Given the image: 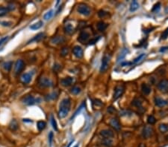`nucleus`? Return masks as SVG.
Segmentation results:
<instances>
[{
    "instance_id": "nucleus-1",
    "label": "nucleus",
    "mask_w": 168,
    "mask_h": 147,
    "mask_svg": "<svg viewBox=\"0 0 168 147\" xmlns=\"http://www.w3.org/2000/svg\"><path fill=\"white\" fill-rule=\"evenodd\" d=\"M70 105L71 102L69 98H64L61 100L59 106V110H58V117L62 119L67 117L69 111L70 110Z\"/></svg>"
},
{
    "instance_id": "nucleus-2",
    "label": "nucleus",
    "mask_w": 168,
    "mask_h": 147,
    "mask_svg": "<svg viewBox=\"0 0 168 147\" xmlns=\"http://www.w3.org/2000/svg\"><path fill=\"white\" fill-rule=\"evenodd\" d=\"M111 56L108 54H105L102 59L101 67H100V72L104 73L108 70L109 67V63H110Z\"/></svg>"
},
{
    "instance_id": "nucleus-3",
    "label": "nucleus",
    "mask_w": 168,
    "mask_h": 147,
    "mask_svg": "<svg viewBox=\"0 0 168 147\" xmlns=\"http://www.w3.org/2000/svg\"><path fill=\"white\" fill-rule=\"evenodd\" d=\"M77 11L82 14V15L88 17L90 14V8H89L88 5H87L86 4H79L77 8Z\"/></svg>"
},
{
    "instance_id": "nucleus-4",
    "label": "nucleus",
    "mask_w": 168,
    "mask_h": 147,
    "mask_svg": "<svg viewBox=\"0 0 168 147\" xmlns=\"http://www.w3.org/2000/svg\"><path fill=\"white\" fill-rule=\"evenodd\" d=\"M123 93H124V87L123 86H116L114 88V91L113 100L115 101L118 100L123 95Z\"/></svg>"
},
{
    "instance_id": "nucleus-5",
    "label": "nucleus",
    "mask_w": 168,
    "mask_h": 147,
    "mask_svg": "<svg viewBox=\"0 0 168 147\" xmlns=\"http://www.w3.org/2000/svg\"><path fill=\"white\" fill-rule=\"evenodd\" d=\"M90 36V35L89 32H88L87 31H82L78 37V41L81 43H85L87 42H89Z\"/></svg>"
},
{
    "instance_id": "nucleus-6",
    "label": "nucleus",
    "mask_w": 168,
    "mask_h": 147,
    "mask_svg": "<svg viewBox=\"0 0 168 147\" xmlns=\"http://www.w3.org/2000/svg\"><path fill=\"white\" fill-rule=\"evenodd\" d=\"M158 88L163 93L168 92V79H163L158 83Z\"/></svg>"
},
{
    "instance_id": "nucleus-7",
    "label": "nucleus",
    "mask_w": 168,
    "mask_h": 147,
    "mask_svg": "<svg viewBox=\"0 0 168 147\" xmlns=\"http://www.w3.org/2000/svg\"><path fill=\"white\" fill-rule=\"evenodd\" d=\"M25 68V63L23 60H18L15 63V72L17 75H19L20 73L23 71V70Z\"/></svg>"
},
{
    "instance_id": "nucleus-8",
    "label": "nucleus",
    "mask_w": 168,
    "mask_h": 147,
    "mask_svg": "<svg viewBox=\"0 0 168 147\" xmlns=\"http://www.w3.org/2000/svg\"><path fill=\"white\" fill-rule=\"evenodd\" d=\"M153 134V129L151 126H145L143 129V132H142V135L144 138H149V137H151Z\"/></svg>"
},
{
    "instance_id": "nucleus-9",
    "label": "nucleus",
    "mask_w": 168,
    "mask_h": 147,
    "mask_svg": "<svg viewBox=\"0 0 168 147\" xmlns=\"http://www.w3.org/2000/svg\"><path fill=\"white\" fill-rule=\"evenodd\" d=\"M22 101H23L24 104L27 105V106H32V105H34L35 103L36 100H35V98H34L33 96H32V95H27L25 98H23V99Z\"/></svg>"
},
{
    "instance_id": "nucleus-10",
    "label": "nucleus",
    "mask_w": 168,
    "mask_h": 147,
    "mask_svg": "<svg viewBox=\"0 0 168 147\" xmlns=\"http://www.w3.org/2000/svg\"><path fill=\"white\" fill-rule=\"evenodd\" d=\"M73 53L74 56L77 58H82L83 56V50L78 45H76V46L74 47L73 48Z\"/></svg>"
},
{
    "instance_id": "nucleus-11",
    "label": "nucleus",
    "mask_w": 168,
    "mask_h": 147,
    "mask_svg": "<svg viewBox=\"0 0 168 147\" xmlns=\"http://www.w3.org/2000/svg\"><path fill=\"white\" fill-rule=\"evenodd\" d=\"M39 84L42 87H50L52 86V82L49 78L43 77L40 79Z\"/></svg>"
},
{
    "instance_id": "nucleus-12",
    "label": "nucleus",
    "mask_w": 168,
    "mask_h": 147,
    "mask_svg": "<svg viewBox=\"0 0 168 147\" xmlns=\"http://www.w3.org/2000/svg\"><path fill=\"white\" fill-rule=\"evenodd\" d=\"M100 135L104 138L111 139L114 137V132L110 129H103L100 132Z\"/></svg>"
},
{
    "instance_id": "nucleus-13",
    "label": "nucleus",
    "mask_w": 168,
    "mask_h": 147,
    "mask_svg": "<svg viewBox=\"0 0 168 147\" xmlns=\"http://www.w3.org/2000/svg\"><path fill=\"white\" fill-rule=\"evenodd\" d=\"M74 82V79L73 77H65L64 79H62L61 80V83L63 86L64 87H69V86H71Z\"/></svg>"
},
{
    "instance_id": "nucleus-14",
    "label": "nucleus",
    "mask_w": 168,
    "mask_h": 147,
    "mask_svg": "<svg viewBox=\"0 0 168 147\" xmlns=\"http://www.w3.org/2000/svg\"><path fill=\"white\" fill-rule=\"evenodd\" d=\"M155 104L157 106H158V107H163V106L168 104V101L163 99V98L157 97V98H155Z\"/></svg>"
},
{
    "instance_id": "nucleus-15",
    "label": "nucleus",
    "mask_w": 168,
    "mask_h": 147,
    "mask_svg": "<svg viewBox=\"0 0 168 147\" xmlns=\"http://www.w3.org/2000/svg\"><path fill=\"white\" fill-rule=\"evenodd\" d=\"M110 125L116 131H120L121 129V126L119 121L116 118H112L110 121Z\"/></svg>"
},
{
    "instance_id": "nucleus-16",
    "label": "nucleus",
    "mask_w": 168,
    "mask_h": 147,
    "mask_svg": "<svg viewBox=\"0 0 168 147\" xmlns=\"http://www.w3.org/2000/svg\"><path fill=\"white\" fill-rule=\"evenodd\" d=\"M32 76L30 73H25L21 77L22 82L25 83V84H28L31 82V80H32Z\"/></svg>"
},
{
    "instance_id": "nucleus-17",
    "label": "nucleus",
    "mask_w": 168,
    "mask_h": 147,
    "mask_svg": "<svg viewBox=\"0 0 168 147\" xmlns=\"http://www.w3.org/2000/svg\"><path fill=\"white\" fill-rule=\"evenodd\" d=\"M64 32L67 33V34L71 35L74 33L75 29H74V27L73 26V25H71V24L70 23H67L64 25Z\"/></svg>"
},
{
    "instance_id": "nucleus-18",
    "label": "nucleus",
    "mask_w": 168,
    "mask_h": 147,
    "mask_svg": "<svg viewBox=\"0 0 168 147\" xmlns=\"http://www.w3.org/2000/svg\"><path fill=\"white\" fill-rule=\"evenodd\" d=\"M43 37H44V33H38V34H37L36 36H35L33 37V38L32 39V40H30L29 41L27 42V44H30V43L33 42H40V40H42L43 39Z\"/></svg>"
},
{
    "instance_id": "nucleus-19",
    "label": "nucleus",
    "mask_w": 168,
    "mask_h": 147,
    "mask_svg": "<svg viewBox=\"0 0 168 147\" xmlns=\"http://www.w3.org/2000/svg\"><path fill=\"white\" fill-rule=\"evenodd\" d=\"M141 91L143 94H144L145 95H148L151 92V87L148 84L143 83L141 86Z\"/></svg>"
},
{
    "instance_id": "nucleus-20",
    "label": "nucleus",
    "mask_w": 168,
    "mask_h": 147,
    "mask_svg": "<svg viewBox=\"0 0 168 147\" xmlns=\"http://www.w3.org/2000/svg\"><path fill=\"white\" fill-rule=\"evenodd\" d=\"M65 40V39L64 38L63 36H55L52 39V42L53 44H55V45H58V44H61V43L64 42Z\"/></svg>"
},
{
    "instance_id": "nucleus-21",
    "label": "nucleus",
    "mask_w": 168,
    "mask_h": 147,
    "mask_svg": "<svg viewBox=\"0 0 168 147\" xmlns=\"http://www.w3.org/2000/svg\"><path fill=\"white\" fill-rule=\"evenodd\" d=\"M128 52V49L127 48H124V49L122 50L121 51H120V54L118 55V57H117V62H120L121 60H123L124 58H125V56H126L127 53Z\"/></svg>"
},
{
    "instance_id": "nucleus-22",
    "label": "nucleus",
    "mask_w": 168,
    "mask_h": 147,
    "mask_svg": "<svg viewBox=\"0 0 168 147\" xmlns=\"http://www.w3.org/2000/svg\"><path fill=\"white\" fill-rule=\"evenodd\" d=\"M146 56H147L146 54H140L138 56H137L135 60H133V62H131V63H132V64H136V63H140V62L144 60Z\"/></svg>"
},
{
    "instance_id": "nucleus-23",
    "label": "nucleus",
    "mask_w": 168,
    "mask_h": 147,
    "mask_svg": "<svg viewBox=\"0 0 168 147\" xmlns=\"http://www.w3.org/2000/svg\"><path fill=\"white\" fill-rule=\"evenodd\" d=\"M43 22L42 21H38L37 22H36V23H34L33 25H32L30 26V29H32V30H38V29H40V28H41L42 26H43Z\"/></svg>"
},
{
    "instance_id": "nucleus-24",
    "label": "nucleus",
    "mask_w": 168,
    "mask_h": 147,
    "mask_svg": "<svg viewBox=\"0 0 168 147\" xmlns=\"http://www.w3.org/2000/svg\"><path fill=\"white\" fill-rule=\"evenodd\" d=\"M107 27H108V25L102 21L100 22H98V24H97V28H98V30L100 31H104L107 28Z\"/></svg>"
},
{
    "instance_id": "nucleus-25",
    "label": "nucleus",
    "mask_w": 168,
    "mask_h": 147,
    "mask_svg": "<svg viewBox=\"0 0 168 147\" xmlns=\"http://www.w3.org/2000/svg\"><path fill=\"white\" fill-rule=\"evenodd\" d=\"M139 8V4L137 1H132V2L131 3V5H130V11L131 12H134L135 10H137Z\"/></svg>"
},
{
    "instance_id": "nucleus-26",
    "label": "nucleus",
    "mask_w": 168,
    "mask_h": 147,
    "mask_svg": "<svg viewBox=\"0 0 168 147\" xmlns=\"http://www.w3.org/2000/svg\"><path fill=\"white\" fill-rule=\"evenodd\" d=\"M46 126H47V123H46L45 121H38V122H37V129H38L40 132V131H43V129H45Z\"/></svg>"
},
{
    "instance_id": "nucleus-27",
    "label": "nucleus",
    "mask_w": 168,
    "mask_h": 147,
    "mask_svg": "<svg viewBox=\"0 0 168 147\" xmlns=\"http://www.w3.org/2000/svg\"><path fill=\"white\" fill-rule=\"evenodd\" d=\"M9 11H10V10L8 7L6 8V7L1 6L0 7V17H3V16L6 15Z\"/></svg>"
},
{
    "instance_id": "nucleus-28",
    "label": "nucleus",
    "mask_w": 168,
    "mask_h": 147,
    "mask_svg": "<svg viewBox=\"0 0 168 147\" xmlns=\"http://www.w3.org/2000/svg\"><path fill=\"white\" fill-rule=\"evenodd\" d=\"M85 101H84V102L83 103H82V105H81V106H79V107H78V109H77L76 111V112L74 113V114L73 116H72V117H71V120H73L74 118V117H76V115H78V114H79L80 112H81V111H82V109H84V107H85Z\"/></svg>"
},
{
    "instance_id": "nucleus-29",
    "label": "nucleus",
    "mask_w": 168,
    "mask_h": 147,
    "mask_svg": "<svg viewBox=\"0 0 168 147\" xmlns=\"http://www.w3.org/2000/svg\"><path fill=\"white\" fill-rule=\"evenodd\" d=\"M10 129L13 131H16L18 129V123H17V121L13 120L11 121V123H10Z\"/></svg>"
},
{
    "instance_id": "nucleus-30",
    "label": "nucleus",
    "mask_w": 168,
    "mask_h": 147,
    "mask_svg": "<svg viewBox=\"0 0 168 147\" xmlns=\"http://www.w3.org/2000/svg\"><path fill=\"white\" fill-rule=\"evenodd\" d=\"M53 10H50L49 11H48L47 13H46L45 14H44V16H43V19L45 20H50V19L52 18V16H53Z\"/></svg>"
},
{
    "instance_id": "nucleus-31",
    "label": "nucleus",
    "mask_w": 168,
    "mask_h": 147,
    "mask_svg": "<svg viewBox=\"0 0 168 147\" xmlns=\"http://www.w3.org/2000/svg\"><path fill=\"white\" fill-rule=\"evenodd\" d=\"M132 105L138 108H140L142 106V101L138 98H135L133 101H132Z\"/></svg>"
},
{
    "instance_id": "nucleus-32",
    "label": "nucleus",
    "mask_w": 168,
    "mask_h": 147,
    "mask_svg": "<svg viewBox=\"0 0 168 147\" xmlns=\"http://www.w3.org/2000/svg\"><path fill=\"white\" fill-rule=\"evenodd\" d=\"M12 65H13V62L8 61V62H7V63H4L3 67L5 70H7V71H10L11 68V67H12Z\"/></svg>"
},
{
    "instance_id": "nucleus-33",
    "label": "nucleus",
    "mask_w": 168,
    "mask_h": 147,
    "mask_svg": "<svg viewBox=\"0 0 168 147\" xmlns=\"http://www.w3.org/2000/svg\"><path fill=\"white\" fill-rule=\"evenodd\" d=\"M159 130L161 131L162 132H163V133L167 132L168 131V125H167V124H164V123L160 124L159 125Z\"/></svg>"
},
{
    "instance_id": "nucleus-34",
    "label": "nucleus",
    "mask_w": 168,
    "mask_h": 147,
    "mask_svg": "<svg viewBox=\"0 0 168 147\" xmlns=\"http://www.w3.org/2000/svg\"><path fill=\"white\" fill-rule=\"evenodd\" d=\"M71 93L73 94H78L80 92H81V88H80L79 87H78V86H74V87H73L71 88Z\"/></svg>"
},
{
    "instance_id": "nucleus-35",
    "label": "nucleus",
    "mask_w": 168,
    "mask_h": 147,
    "mask_svg": "<svg viewBox=\"0 0 168 147\" xmlns=\"http://www.w3.org/2000/svg\"><path fill=\"white\" fill-rule=\"evenodd\" d=\"M102 144L108 147H110L112 145V141L109 138H104V140L102 141Z\"/></svg>"
},
{
    "instance_id": "nucleus-36",
    "label": "nucleus",
    "mask_w": 168,
    "mask_h": 147,
    "mask_svg": "<svg viewBox=\"0 0 168 147\" xmlns=\"http://www.w3.org/2000/svg\"><path fill=\"white\" fill-rule=\"evenodd\" d=\"M13 22L11 21H0V25L3 27H10L11 26Z\"/></svg>"
},
{
    "instance_id": "nucleus-37",
    "label": "nucleus",
    "mask_w": 168,
    "mask_h": 147,
    "mask_svg": "<svg viewBox=\"0 0 168 147\" xmlns=\"http://www.w3.org/2000/svg\"><path fill=\"white\" fill-rule=\"evenodd\" d=\"M155 121H156V120H155L154 116L150 115L148 117H147V123H148L149 124H150V125L155 123Z\"/></svg>"
},
{
    "instance_id": "nucleus-38",
    "label": "nucleus",
    "mask_w": 168,
    "mask_h": 147,
    "mask_svg": "<svg viewBox=\"0 0 168 147\" xmlns=\"http://www.w3.org/2000/svg\"><path fill=\"white\" fill-rule=\"evenodd\" d=\"M51 123H52V126L53 127V129H55V131H58V126H57V123L55 121V119L54 118L53 115L51 116Z\"/></svg>"
},
{
    "instance_id": "nucleus-39",
    "label": "nucleus",
    "mask_w": 168,
    "mask_h": 147,
    "mask_svg": "<svg viewBox=\"0 0 168 147\" xmlns=\"http://www.w3.org/2000/svg\"><path fill=\"white\" fill-rule=\"evenodd\" d=\"M8 40H9L8 36H4V37H2V38L0 39V47L2 46V45H4L5 42H7V41H8Z\"/></svg>"
},
{
    "instance_id": "nucleus-40",
    "label": "nucleus",
    "mask_w": 168,
    "mask_h": 147,
    "mask_svg": "<svg viewBox=\"0 0 168 147\" xmlns=\"http://www.w3.org/2000/svg\"><path fill=\"white\" fill-rule=\"evenodd\" d=\"M100 36H98L97 38V37H95V38L91 39V40H89L88 44H89V45H94L95 43L98 42V40H100Z\"/></svg>"
},
{
    "instance_id": "nucleus-41",
    "label": "nucleus",
    "mask_w": 168,
    "mask_h": 147,
    "mask_svg": "<svg viewBox=\"0 0 168 147\" xmlns=\"http://www.w3.org/2000/svg\"><path fill=\"white\" fill-rule=\"evenodd\" d=\"M167 37H168V28H167L166 30L162 33L161 39H162V40H166Z\"/></svg>"
},
{
    "instance_id": "nucleus-42",
    "label": "nucleus",
    "mask_w": 168,
    "mask_h": 147,
    "mask_svg": "<svg viewBox=\"0 0 168 147\" xmlns=\"http://www.w3.org/2000/svg\"><path fill=\"white\" fill-rule=\"evenodd\" d=\"M52 140H53V132H50L49 134V144L50 146H52Z\"/></svg>"
},
{
    "instance_id": "nucleus-43",
    "label": "nucleus",
    "mask_w": 168,
    "mask_h": 147,
    "mask_svg": "<svg viewBox=\"0 0 168 147\" xmlns=\"http://www.w3.org/2000/svg\"><path fill=\"white\" fill-rule=\"evenodd\" d=\"M108 14V13L107 12H105V11H104V10H100L99 11V13H98V15H99V17H105V16Z\"/></svg>"
},
{
    "instance_id": "nucleus-44",
    "label": "nucleus",
    "mask_w": 168,
    "mask_h": 147,
    "mask_svg": "<svg viewBox=\"0 0 168 147\" xmlns=\"http://www.w3.org/2000/svg\"><path fill=\"white\" fill-rule=\"evenodd\" d=\"M68 48H63L61 50V55L62 56H66L68 54Z\"/></svg>"
},
{
    "instance_id": "nucleus-45",
    "label": "nucleus",
    "mask_w": 168,
    "mask_h": 147,
    "mask_svg": "<svg viewBox=\"0 0 168 147\" xmlns=\"http://www.w3.org/2000/svg\"><path fill=\"white\" fill-rule=\"evenodd\" d=\"M160 6H161V4L160 3H157L156 5H154L152 8V11H158L160 9Z\"/></svg>"
},
{
    "instance_id": "nucleus-46",
    "label": "nucleus",
    "mask_w": 168,
    "mask_h": 147,
    "mask_svg": "<svg viewBox=\"0 0 168 147\" xmlns=\"http://www.w3.org/2000/svg\"><path fill=\"white\" fill-rule=\"evenodd\" d=\"M93 103L95 105H97V106H102V102L100 100H95L93 102Z\"/></svg>"
},
{
    "instance_id": "nucleus-47",
    "label": "nucleus",
    "mask_w": 168,
    "mask_h": 147,
    "mask_svg": "<svg viewBox=\"0 0 168 147\" xmlns=\"http://www.w3.org/2000/svg\"><path fill=\"white\" fill-rule=\"evenodd\" d=\"M61 8H62V7L61 6V8H59V9H58V11H57V13H56L57 14H58V13H59V12H60L61 10Z\"/></svg>"
},
{
    "instance_id": "nucleus-48",
    "label": "nucleus",
    "mask_w": 168,
    "mask_h": 147,
    "mask_svg": "<svg viewBox=\"0 0 168 147\" xmlns=\"http://www.w3.org/2000/svg\"><path fill=\"white\" fill-rule=\"evenodd\" d=\"M73 141H71V142H70V144H69L68 146H67V147H70V146H71V144H73Z\"/></svg>"
},
{
    "instance_id": "nucleus-49",
    "label": "nucleus",
    "mask_w": 168,
    "mask_h": 147,
    "mask_svg": "<svg viewBox=\"0 0 168 147\" xmlns=\"http://www.w3.org/2000/svg\"><path fill=\"white\" fill-rule=\"evenodd\" d=\"M78 146H79V145H78V144H77V145H76L74 147H78Z\"/></svg>"
}]
</instances>
